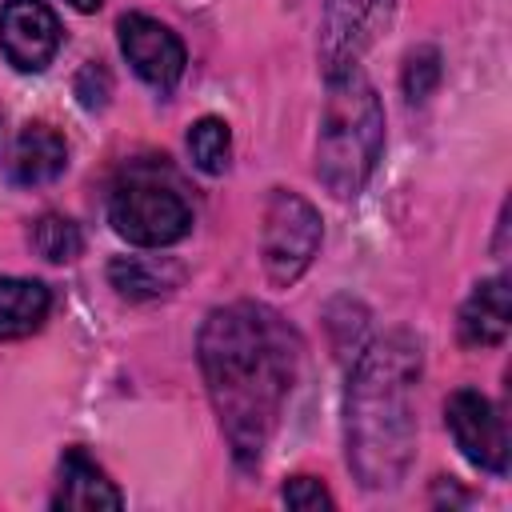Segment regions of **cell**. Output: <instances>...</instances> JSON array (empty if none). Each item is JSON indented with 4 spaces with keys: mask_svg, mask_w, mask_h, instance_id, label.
<instances>
[{
    "mask_svg": "<svg viewBox=\"0 0 512 512\" xmlns=\"http://www.w3.org/2000/svg\"><path fill=\"white\" fill-rule=\"evenodd\" d=\"M300 344L264 304L216 308L200 328V368L208 396L240 464H256L292 388Z\"/></svg>",
    "mask_w": 512,
    "mask_h": 512,
    "instance_id": "1",
    "label": "cell"
},
{
    "mask_svg": "<svg viewBox=\"0 0 512 512\" xmlns=\"http://www.w3.org/2000/svg\"><path fill=\"white\" fill-rule=\"evenodd\" d=\"M420 376V344L408 332L376 340L348 384V464L364 488H392L412 460L416 420L412 388Z\"/></svg>",
    "mask_w": 512,
    "mask_h": 512,
    "instance_id": "2",
    "label": "cell"
},
{
    "mask_svg": "<svg viewBox=\"0 0 512 512\" xmlns=\"http://www.w3.org/2000/svg\"><path fill=\"white\" fill-rule=\"evenodd\" d=\"M380 144H384V108L376 88L364 80V72L344 68L328 76V104L316 140L320 184L340 200L356 196L380 160Z\"/></svg>",
    "mask_w": 512,
    "mask_h": 512,
    "instance_id": "3",
    "label": "cell"
},
{
    "mask_svg": "<svg viewBox=\"0 0 512 512\" xmlns=\"http://www.w3.org/2000/svg\"><path fill=\"white\" fill-rule=\"evenodd\" d=\"M108 220L128 244L164 248L192 228V204L168 168L132 164L112 188Z\"/></svg>",
    "mask_w": 512,
    "mask_h": 512,
    "instance_id": "4",
    "label": "cell"
},
{
    "mask_svg": "<svg viewBox=\"0 0 512 512\" xmlns=\"http://www.w3.org/2000/svg\"><path fill=\"white\" fill-rule=\"evenodd\" d=\"M260 244H264L268 280L272 284H292L312 264V256L320 248V212L304 196L276 188L272 200H268V212H264Z\"/></svg>",
    "mask_w": 512,
    "mask_h": 512,
    "instance_id": "5",
    "label": "cell"
},
{
    "mask_svg": "<svg viewBox=\"0 0 512 512\" xmlns=\"http://www.w3.org/2000/svg\"><path fill=\"white\" fill-rule=\"evenodd\" d=\"M444 420L464 460H472L484 472L508 468V428L488 396H480L476 388H456L444 404Z\"/></svg>",
    "mask_w": 512,
    "mask_h": 512,
    "instance_id": "6",
    "label": "cell"
},
{
    "mask_svg": "<svg viewBox=\"0 0 512 512\" xmlns=\"http://www.w3.org/2000/svg\"><path fill=\"white\" fill-rule=\"evenodd\" d=\"M116 32H120L124 60L132 64V72L144 84L164 92V88H172L180 80V72H184V44H180V36L168 24H160V20L144 16V12H132V16L120 20Z\"/></svg>",
    "mask_w": 512,
    "mask_h": 512,
    "instance_id": "7",
    "label": "cell"
},
{
    "mask_svg": "<svg viewBox=\"0 0 512 512\" xmlns=\"http://www.w3.org/2000/svg\"><path fill=\"white\" fill-rule=\"evenodd\" d=\"M0 48L12 68L40 72L60 48V20L44 0H8L0 8Z\"/></svg>",
    "mask_w": 512,
    "mask_h": 512,
    "instance_id": "8",
    "label": "cell"
},
{
    "mask_svg": "<svg viewBox=\"0 0 512 512\" xmlns=\"http://www.w3.org/2000/svg\"><path fill=\"white\" fill-rule=\"evenodd\" d=\"M392 0H328L324 12V36H320V56L328 76L356 68V56L372 40L376 24L388 16Z\"/></svg>",
    "mask_w": 512,
    "mask_h": 512,
    "instance_id": "9",
    "label": "cell"
},
{
    "mask_svg": "<svg viewBox=\"0 0 512 512\" xmlns=\"http://www.w3.org/2000/svg\"><path fill=\"white\" fill-rule=\"evenodd\" d=\"M52 504L56 508H76V512H100V508L116 512L124 504V496L84 448H68L60 456V488H56Z\"/></svg>",
    "mask_w": 512,
    "mask_h": 512,
    "instance_id": "10",
    "label": "cell"
},
{
    "mask_svg": "<svg viewBox=\"0 0 512 512\" xmlns=\"http://www.w3.org/2000/svg\"><path fill=\"white\" fill-rule=\"evenodd\" d=\"M68 164V144L52 124H24L20 136L12 140L8 152V172L16 184H48L64 172Z\"/></svg>",
    "mask_w": 512,
    "mask_h": 512,
    "instance_id": "11",
    "label": "cell"
},
{
    "mask_svg": "<svg viewBox=\"0 0 512 512\" xmlns=\"http://www.w3.org/2000/svg\"><path fill=\"white\" fill-rule=\"evenodd\" d=\"M508 280L492 276L472 288V296L460 308V340L472 348H492L508 336Z\"/></svg>",
    "mask_w": 512,
    "mask_h": 512,
    "instance_id": "12",
    "label": "cell"
},
{
    "mask_svg": "<svg viewBox=\"0 0 512 512\" xmlns=\"http://www.w3.org/2000/svg\"><path fill=\"white\" fill-rule=\"evenodd\" d=\"M52 296L40 280L4 276L0 280V340H20L44 324Z\"/></svg>",
    "mask_w": 512,
    "mask_h": 512,
    "instance_id": "13",
    "label": "cell"
},
{
    "mask_svg": "<svg viewBox=\"0 0 512 512\" xmlns=\"http://www.w3.org/2000/svg\"><path fill=\"white\" fill-rule=\"evenodd\" d=\"M108 276H112V288L120 296L148 300V296H164L180 280V268L176 264H152V260H140V256H120V260H112Z\"/></svg>",
    "mask_w": 512,
    "mask_h": 512,
    "instance_id": "14",
    "label": "cell"
},
{
    "mask_svg": "<svg viewBox=\"0 0 512 512\" xmlns=\"http://www.w3.org/2000/svg\"><path fill=\"white\" fill-rule=\"evenodd\" d=\"M188 152H192V164L208 176H220L228 168V152H232V132L220 116H200L192 128H188Z\"/></svg>",
    "mask_w": 512,
    "mask_h": 512,
    "instance_id": "15",
    "label": "cell"
},
{
    "mask_svg": "<svg viewBox=\"0 0 512 512\" xmlns=\"http://www.w3.org/2000/svg\"><path fill=\"white\" fill-rule=\"evenodd\" d=\"M32 248L44 260H52V264H68V260L80 256L84 236H80V228L68 216H40L32 224Z\"/></svg>",
    "mask_w": 512,
    "mask_h": 512,
    "instance_id": "16",
    "label": "cell"
},
{
    "mask_svg": "<svg viewBox=\"0 0 512 512\" xmlns=\"http://www.w3.org/2000/svg\"><path fill=\"white\" fill-rule=\"evenodd\" d=\"M436 80H440L436 48H416L408 56V64H404V92H408V100H424L436 88Z\"/></svg>",
    "mask_w": 512,
    "mask_h": 512,
    "instance_id": "17",
    "label": "cell"
},
{
    "mask_svg": "<svg viewBox=\"0 0 512 512\" xmlns=\"http://www.w3.org/2000/svg\"><path fill=\"white\" fill-rule=\"evenodd\" d=\"M284 504L288 508H300V512H320V508H332V496L320 480L312 476H292L284 484Z\"/></svg>",
    "mask_w": 512,
    "mask_h": 512,
    "instance_id": "18",
    "label": "cell"
},
{
    "mask_svg": "<svg viewBox=\"0 0 512 512\" xmlns=\"http://www.w3.org/2000/svg\"><path fill=\"white\" fill-rule=\"evenodd\" d=\"M108 92H112V80L100 64H88L80 76H76V96L84 108H104L108 104Z\"/></svg>",
    "mask_w": 512,
    "mask_h": 512,
    "instance_id": "19",
    "label": "cell"
},
{
    "mask_svg": "<svg viewBox=\"0 0 512 512\" xmlns=\"http://www.w3.org/2000/svg\"><path fill=\"white\" fill-rule=\"evenodd\" d=\"M68 4H72V8H80V12H96L104 0H68Z\"/></svg>",
    "mask_w": 512,
    "mask_h": 512,
    "instance_id": "20",
    "label": "cell"
}]
</instances>
